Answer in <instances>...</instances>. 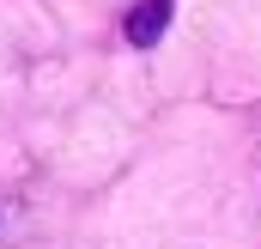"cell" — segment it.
Here are the masks:
<instances>
[{
  "label": "cell",
  "instance_id": "obj_1",
  "mask_svg": "<svg viewBox=\"0 0 261 249\" xmlns=\"http://www.w3.org/2000/svg\"><path fill=\"white\" fill-rule=\"evenodd\" d=\"M170 6H176V0H140V6L128 12V43H134V49H152V43L164 37Z\"/></svg>",
  "mask_w": 261,
  "mask_h": 249
}]
</instances>
